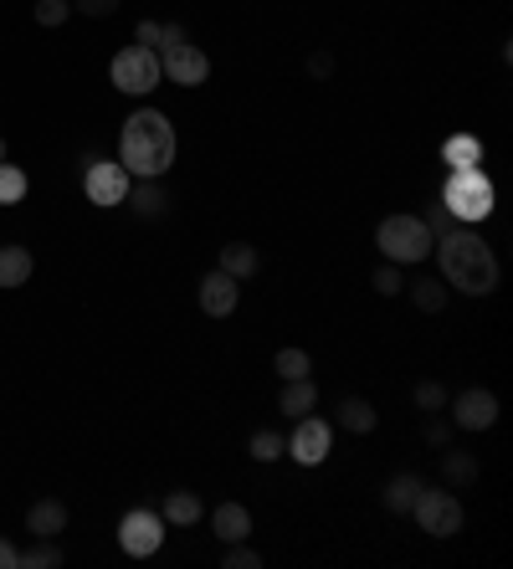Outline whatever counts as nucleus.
<instances>
[{
  "label": "nucleus",
  "mask_w": 513,
  "mask_h": 569,
  "mask_svg": "<svg viewBox=\"0 0 513 569\" xmlns=\"http://www.w3.org/2000/svg\"><path fill=\"white\" fill-rule=\"evenodd\" d=\"M431 251L442 257V283L467 293V298H488L498 287V257L473 226L446 232L442 241H431Z\"/></svg>",
  "instance_id": "nucleus-1"
},
{
  "label": "nucleus",
  "mask_w": 513,
  "mask_h": 569,
  "mask_svg": "<svg viewBox=\"0 0 513 569\" xmlns=\"http://www.w3.org/2000/svg\"><path fill=\"white\" fill-rule=\"evenodd\" d=\"M119 165L139 180H165L175 165V123L159 108H139L119 134Z\"/></svg>",
  "instance_id": "nucleus-2"
},
{
  "label": "nucleus",
  "mask_w": 513,
  "mask_h": 569,
  "mask_svg": "<svg viewBox=\"0 0 513 569\" xmlns=\"http://www.w3.org/2000/svg\"><path fill=\"white\" fill-rule=\"evenodd\" d=\"M431 226L421 216H385L375 232V247L385 262H395V268H416V262H427L431 257Z\"/></svg>",
  "instance_id": "nucleus-3"
},
{
  "label": "nucleus",
  "mask_w": 513,
  "mask_h": 569,
  "mask_svg": "<svg viewBox=\"0 0 513 569\" xmlns=\"http://www.w3.org/2000/svg\"><path fill=\"white\" fill-rule=\"evenodd\" d=\"M442 211L462 221V226H478V221L493 216V180L482 175L478 165L473 169H452L442 190Z\"/></svg>",
  "instance_id": "nucleus-4"
},
{
  "label": "nucleus",
  "mask_w": 513,
  "mask_h": 569,
  "mask_svg": "<svg viewBox=\"0 0 513 569\" xmlns=\"http://www.w3.org/2000/svg\"><path fill=\"white\" fill-rule=\"evenodd\" d=\"M108 78H114V87L119 93H129V98H144V93H154L159 87V51L154 47H123V51H114V62H108Z\"/></svg>",
  "instance_id": "nucleus-5"
},
{
  "label": "nucleus",
  "mask_w": 513,
  "mask_h": 569,
  "mask_svg": "<svg viewBox=\"0 0 513 569\" xmlns=\"http://www.w3.org/2000/svg\"><path fill=\"white\" fill-rule=\"evenodd\" d=\"M410 513H416V523H421V534H431V538L462 534V502H457L452 487H421L416 502H410Z\"/></svg>",
  "instance_id": "nucleus-6"
},
{
  "label": "nucleus",
  "mask_w": 513,
  "mask_h": 569,
  "mask_svg": "<svg viewBox=\"0 0 513 569\" xmlns=\"http://www.w3.org/2000/svg\"><path fill=\"white\" fill-rule=\"evenodd\" d=\"M334 452V426H329L324 416H298V426H293V436H288V457L298 462V467H319L324 457Z\"/></svg>",
  "instance_id": "nucleus-7"
},
{
  "label": "nucleus",
  "mask_w": 513,
  "mask_h": 569,
  "mask_svg": "<svg viewBox=\"0 0 513 569\" xmlns=\"http://www.w3.org/2000/svg\"><path fill=\"white\" fill-rule=\"evenodd\" d=\"M159 544H165V519H159L154 508H134V513L119 519V549L123 554L150 559V554H159Z\"/></svg>",
  "instance_id": "nucleus-8"
},
{
  "label": "nucleus",
  "mask_w": 513,
  "mask_h": 569,
  "mask_svg": "<svg viewBox=\"0 0 513 569\" xmlns=\"http://www.w3.org/2000/svg\"><path fill=\"white\" fill-rule=\"evenodd\" d=\"M129 169L114 165V159H87V175H83V190H87V201L103 205V211H114V205L129 201Z\"/></svg>",
  "instance_id": "nucleus-9"
},
{
  "label": "nucleus",
  "mask_w": 513,
  "mask_h": 569,
  "mask_svg": "<svg viewBox=\"0 0 513 569\" xmlns=\"http://www.w3.org/2000/svg\"><path fill=\"white\" fill-rule=\"evenodd\" d=\"M159 72H165L175 87H201L205 78H211V57H205L195 42H180V47H159Z\"/></svg>",
  "instance_id": "nucleus-10"
},
{
  "label": "nucleus",
  "mask_w": 513,
  "mask_h": 569,
  "mask_svg": "<svg viewBox=\"0 0 513 569\" xmlns=\"http://www.w3.org/2000/svg\"><path fill=\"white\" fill-rule=\"evenodd\" d=\"M498 420V395L493 390H462L452 401V426L457 431H488Z\"/></svg>",
  "instance_id": "nucleus-11"
},
{
  "label": "nucleus",
  "mask_w": 513,
  "mask_h": 569,
  "mask_svg": "<svg viewBox=\"0 0 513 569\" xmlns=\"http://www.w3.org/2000/svg\"><path fill=\"white\" fill-rule=\"evenodd\" d=\"M237 303H241V283L231 277V272H205L201 277V308L211 313V319H226V313H237Z\"/></svg>",
  "instance_id": "nucleus-12"
},
{
  "label": "nucleus",
  "mask_w": 513,
  "mask_h": 569,
  "mask_svg": "<svg viewBox=\"0 0 513 569\" xmlns=\"http://www.w3.org/2000/svg\"><path fill=\"white\" fill-rule=\"evenodd\" d=\"M26 529L32 538H62L68 534V502L62 498H41L26 508Z\"/></svg>",
  "instance_id": "nucleus-13"
},
{
  "label": "nucleus",
  "mask_w": 513,
  "mask_h": 569,
  "mask_svg": "<svg viewBox=\"0 0 513 569\" xmlns=\"http://www.w3.org/2000/svg\"><path fill=\"white\" fill-rule=\"evenodd\" d=\"M211 529L222 544H241V538H252V513L241 508V502H222L216 513H211Z\"/></svg>",
  "instance_id": "nucleus-14"
},
{
  "label": "nucleus",
  "mask_w": 513,
  "mask_h": 569,
  "mask_svg": "<svg viewBox=\"0 0 513 569\" xmlns=\"http://www.w3.org/2000/svg\"><path fill=\"white\" fill-rule=\"evenodd\" d=\"M32 268H36L32 247H0V287H26Z\"/></svg>",
  "instance_id": "nucleus-15"
},
{
  "label": "nucleus",
  "mask_w": 513,
  "mask_h": 569,
  "mask_svg": "<svg viewBox=\"0 0 513 569\" xmlns=\"http://www.w3.org/2000/svg\"><path fill=\"white\" fill-rule=\"evenodd\" d=\"M319 405V390H313V380H283V401H277V411L288 420H298V416H308Z\"/></svg>",
  "instance_id": "nucleus-16"
},
{
  "label": "nucleus",
  "mask_w": 513,
  "mask_h": 569,
  "mask_svg": "<svg viewBox=\"0 0 513 569\" xmlns=\"http://www.w3.org/2000/svg\"><path fill=\"white\" fill-rule=\"evenodd\" d=\"M129 201H134V211L144 221H154V216H165V211H170V195H165V185H159V180L129 185Z\"/></svg>",
  "instance_id": "nucleus-17"
},
{
  "label": "nucleus",
  "mask_w": 513,
  "mask_h": 569,
  "mask_svg": "<svg viewBox=\"0 0 513 569\" xmlns=\"http://www.w3.org/2000/svg\"><path fill=\"white\" fill-rule=\"evenodd\" d=\"M256 268H262V257H256L252 241H226L222 247V272H231L237 283H247Z\"/></svg>",
  "instance_id": "nucleus-18"
},
{
  "label": "nucleus",
  "mask_w": 513,
  "mask_h": 569,
  "mask_svg": "<svg viewBox=\"0 0 513 569\" xmlns=\"http://www.w3.org/2000/svg\"><path fill=\"white\" fill-rule=\"evenodd\" d=\"M201 493H170L165 498V508H159V519L175 523V529H190V523H201Z\"/></svg>",
  "instance_id": "nucleus-19"
},
{
  "label": "nucleus",
  "mask_w": 513,
  "mask_h": 569,
  "mask_svg": "<svg viewBox=\"0 0 513 569\" xmlns=\"http://www.w3.org/2000/svg\"><path fill=\"white\" fill-rule=\"evenodd\" d=\"M339 426H344V431H355V436H370L380 426V416H375V405H370V401L349 395V401L339 405Z\"/></svg>",
  "instance_id": "nucleus-20"
},
{
  "label": "nucleus",
  "mask_w": 513,
  "mask_h": 569,
  "mask_svg": "<svg viewBox=\"0 0 513 569\" xmlns=\"http://www.w3.org/2000/svg\"><path fill=\"white\" fill-rule=\"evenodd\" d=\"M442 477H446L452 493H457V487H473V483H478V457L446 452V447H442Z\"/></svg>",
  "instance_id": "nucleus-21"
},
{
  "label": "nucleus",
  "mask_w": 513,
  "mask_h": 569,
  "mask_svg": "<svg viewBox=\"0 0 513 569\" xmlns=\"http://www.w3.org/2000/svg\"><path fill=\"white\" fill-rule=\"evenodd\" d=\"M442 165H452V169H473V165H482V144L473 134H452L442 144Z\"/></svg>",
  "instance_id": "nucleus-22"
},
{
  "label": "nucleus",
  "mask_w": 513,
  "mask_h": 569,
  "mask_svg": "<svg viewBox=\"0 0 513 569\" xmlns=\"http://www.w3.org/2000/svg\"><path fill=\"white\" fill-rule=\"evenodd\" d=\"M421 477H416V472H401V477H391V483H385V508H391V513H410V502H416V493H421Z\"/></svg>",
  "instance_id": "nucleus-23"
},
{
  "label": "nucleus",
  "mask_w": 513,
  "mask_h": 569,
  "mask_svg": "<svg viewBox=\"0 0 513 569\" xmlns=\"http://www.w3.org/2000/svg\"><path fill=\"white\" fill-rule=\"evenodd\" d=\"M410 303H416L421 313H442V308H446L442 277H421V283H410Z\"/></svg>",
  "instance_id": "nucleus-24"
},
{
  "label": "nucleus",
  "mask_w": 513,
  "mask_h": 569,
  "mask_svg": "<svg viewBox=\"0 0 513 569\" xmlns=\"http://www.w3.org/2000/svg\"><path fill=\"white\" fill-rule=\"evenodd\" d=\"M21 565H26V569H57V565H62L57 538H32V549H21Z\"/></svg>",
  "instance_id": "nucleus-25"
},
{
  "label": "nucleus",
  "mask_w": 513,
  "mask_h": 569,
  "mask_svg": "<svg viewBox=\"0 0 513 569\" xmlns=\"http://www.w3.org/2000/svg\"><path fill=\"white\" fill-rule=\"evenodd\" d=\"M273 369H277V380H308V369H313V359H308L303 349H277Z\"/></svg>",
  "instance_id": "nucleus-26"
},
{
  "label": "nucleus",
  "mask_w": 513,
  "mask_h": 569,
  "mask_svg": "<svg viewBox=\"0 0 513 569\" xmlns=\"http://www.w3.org/2000/svg\"><path fill=\"white\" fill-rule=\"evenodd\" d=\"M247 452H252L256 462H277V457L288 452V436H277V431H256L252 441H247Z\"/></svg>",
  "instance_id": "nucleus-27"
},
{
  "label": "nucleus",
  "mask_w": 513,
  "mask_h": 569,
  "mask_svg": "<svg viewBox=\"0 0 513 569\" xmlns=\"http://www.w3.org/2000/svg\"><path fill=\"white\" fill-rule=\"evenodd\" d=\"M26 201V175L16 165H0V205Z\"/></svg>",
  "instance_id": "nucleus-28"
},
{
  "label": "nucleus",
  "mask_w": 513,
  "mask_h": 569,
  "mask_svg": "<svg viewBox=\"0 0 513 569\" xmlns=\"http://www.w3.org/2000/svg\"><path fill=\"white\" fill-rule=\"evenodd\" d=\"M222 565L226 569H262V554L241 538V544H226V554H222Z\"/></svg>",
  "instance_id": "nucleus-29"
},
{
  "label": "nucleus",
  "mask_w": 513,
  "mask_h": 569,
  "mask_svg": "<svg viewBox=\"0 0 513 569\" xmlns=\"http://www.w3.org/2000/svg\"><path fill=\"white\" fill-rule=\"evenodd\" d=\"M72 16V0H36V26H62Z\"/></svg>",
  "instance_id": "nucleus-30"
},
{
  "label": "nucleus",
  "mask_w": 513,
  "mask_h": 569,
  "mask_svg": "<svg viewBox=\"0 0 513 569\" xmlns=\"http://www.w3.org/2000/svg\"><path fill=\"white\" fill-rule=\"evenodd\" d=\"M370 283H375V293L380 298H395V293H401V268H395V262H385V268H375V277H370Z\"/></svg>",
  "instance_id": "nucleus-31"
},
{
  "label": "nucleus",
  "mask_w": 513,
  "mask_h": 569,
  "mask_svg": "<svg viewBox=\"0 0 513 569\" xmlns=\"http://www.w3.org/2000/svg\"><path fill=\"white\" fill-rule=\"evenodd\" d=\"M416 405H421V411H442V405H446V390L437 386V380H421V386H416Z\"/></svg>",
  "instance_id": "nucleus-32"
},
{
  "label": "nucleus",
  "mask_w": 513,
  "mask_h": 569,
  "mask_svg": "<svg viewBox=\"0 0 513 569\" xmlns=\"http://www.w3.org/2000/svg\"><path fill=\"white\" fill-rule=\"evenodd\" d=\"M119 5H123V0H72V11H77V16H93V21L114 16Z\"/></svg>",
  "instance_id": "nucleus-33"
},
{
  "label": "nucleus",
  "mask_w": 513,
  "mask_h": 569,
  "mask_svg": "<svg viewBox=\"0 0 513 569\" xmlns=\"http://www.w3.org/2000/svg\"><path fill=\"white\" fill-rule=\"evenodd\" d=\"M134 42H139V47H154V51H159V26H154V21H139V26H134Z\"/></svg>",
  "instance_id": "nucleus-34"
},
{
  "label": "nucleus",
  "mask_w": 513,
  "mask_h": 569,
  "mask_svg": "<svg viewBox=\"0 0 513 569\" xmlns=\"http://www.w3.org/2000/svg\"><path fill=\"white\" fill-rule=\"evenodd\" d=\"M329 72H334V57L329 51H313L308 57V78H329Z\"/></svg>",
  "instance_id": "nucleus-35"
},
{
  "label": "nucleus",
  "mask_w": 513,
  "mask_h": 569,
  "mask_svg": "<svg viewBox=\"0 0 513 569\" xmlns=\"http://www.w3.org/2000/svg\"><path fill=\"white\" fill-rule=\"evenodd\" d=\"M0 569H21V549L11 538H0Z\"/></svg>",
  "instance_id": "nucleus-36"
},
{
  "label": "nucleus",
  "mask_w": 513,
  "mask_h": 569,
  "mask_svg": "<svg viewBox=\"0 0 513 569\" xmlns=\"http://www.w3.org/2000/svg\"><path fill=\"white\" fill-rule=\"evenodd\" d=\"M180 42H190L186 26H159V47H180Z\"/></svg>",
  "instance_id": "nucleus-37"
},
{
  "label": "nucleus",
  "mask_w": 513,
  "mask_h": 569,
  "mask_svg": "<svg viewBox=\"0 0 513 569\" xmlns=\"http://www.w3.org/2000/svg\"><path fill=\"white\" fill-rule=\"evenodd\" d=\"M427 441H431V447H446V441H452V426H442V420H431V426H427Z\"/></svg>",
  "instance_id": "nucleus-38"
},
{
  "label": "nucleus",
  "mask_w": 513,
  "mask_h": 569,
  "mask_svg": "<svg viewBox=\"0 0 513 569\" xmlns=\"http://www.w3.org/2000/svg\"><path fill=\"white\" fill-rule=\"evenodd\" d=\"M0 165H5V139H0Z\"/></svg>",
  "instance_id": "nucleus-39"
}]
</instances>
